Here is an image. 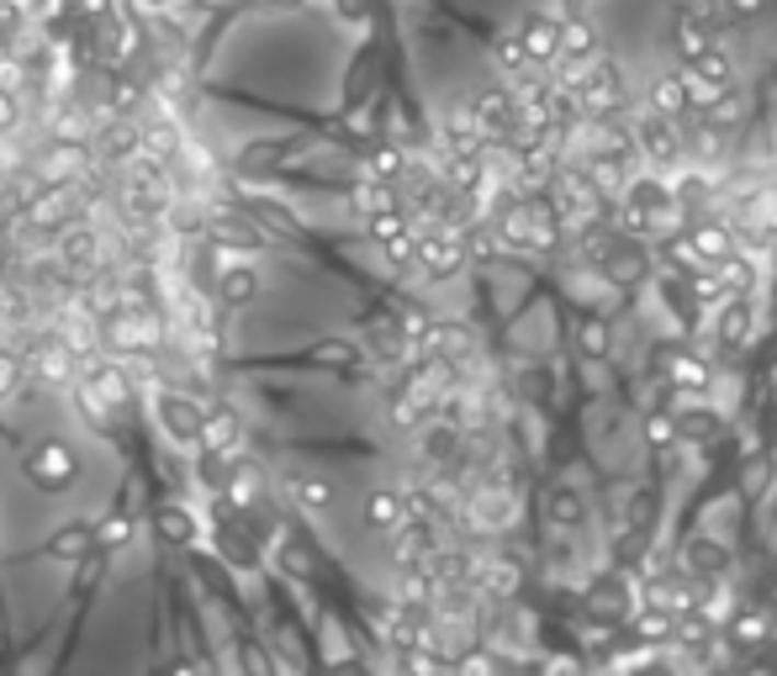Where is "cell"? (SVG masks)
Returning a JSON list of instances; mask_svg holds the SVG:
<instances>
[{"label":"cell","instance_id":"cell-14","mask_svg":"<svg viewBox=\"0 0 777 676\" xmlns=\"http://www.w3.org/2000/svg\"><path fill=\"white\" fill-rule=\"evenodd\" d=\"M576 350H582V359H593V365L614 359V323H608V318H582Z\"/></svg>","mask_w":777,"mask_h":676},{"label":"cell","instance_id":"cell-18","mask_svg":"<svg viewBox=\"0 0 777 676\" xmlns=\"http://www.w3.org/2000/svg\"><path fill=\"white\" fill-rule=\"evenodd\" d=\"M582 518H587L582 492H576V486H556V492H550V524H556V529H576Z\"/></svg>","mask_w":777,"mask_h":676},{"label":"cell","instance_id":"cell-19","mask_svg":"<svg viewBox=\"0 0 777 676\" xmlns=\"http://www.w3.org/2000/svg\"><path fill=\"white\" fill-rule=\"evenodd\" d=\"M471 518H477V524H492V529H503V524L513 518V497H509V492H477Z\"/></svg>","mask_w":777,"mask_h":676},{"label":"cell","instance_id":"cell-24","mask_svg":"<svg viewBox=\"0 0 777 676\" xmlns=\"http://www.w3.org/2000/svg\"><path fill=\"white\" fill-rule=\"evenodd\" d=\"M571 11H582V5H598V0H567Z\"/></svg>","mask_w":777,"mask_h":676},{"label":"cell","instance_id":"cell-22","mask_svg":"<svg viewBox=\"0 0 777 676\" xmlns=\"http://www.w3.org/2000/svg\"><path fill=\"white\" fill-rule=\"evenodd\" d=\"M767 481H773V460H751V466H746V492H751V497H762V492H767Z\"/></svg>","mask_w":777,"mask_h":676},{"label":"cell","instance_id":"cell-21","mask_svg":"<svg viewBox=\"0 0 777 676\" xmlns=\"http://www.w3.org/2000/svg\"><path fill=\"white\" fill-rule=\"evenodd\" d=\"M719 5H724V16H730V22H756L773 0H719Z\"/></svg>","mask_w":777,"mask_h":676},{"label":"cell","instance_id":"cell-15","mask_svg":"<svg viewBox=\"0 0 777 676\" xmlns=\"http://www.w3.org/2000/svg\"><path fill=\"white\" fill-rule=\"evenodd\" d=\"M640 439L651 455H672L677 449V423H672V408H651L640 417Z\"/></svg>","mask_w":777,"mask_h":676},{"label":"cell","instance_id":"cell-13","mask_svg":"<svg viewBox=\"0 0 777 676\" xmlns=\"http://www.w3.org/2000/svg\"><path fill=\"white\" fill-rule=\"evenodd\" d=\"M715 275H719V286H724V296H756V286H762V265L751 260V254H724L715 265Z\"/></svg>","mask_w":777,"mask_h":676},{"label":"cell","instance_id":"cell-23","mask_svg":"<svg viewBox=\"0 0 777 676\" xmlns=\"http://www.w3.org/2000/svg\"><path fill=\"white\" fill-rule=\"evenodd\" d=\"M122 534H127V518H112V524L101 529V539H122Z\"/></svg>","mask_w":777,"mask_h":676},{"label":"cell","instance_id":"cell-5","mask_svg":"<svg viewBox=\"0 0 777 676\" xmlns=\"http://www.w3.org/2000/svg\"><path fill=\"white\" fill-rule=\"evenodd\" d=\"M724 350H746L756 339V296H730L724 307H715V323H709Z\"/></svg>","mask_w":777,"mask_h":676},{"label":"cell","instance_id":"cell-26","mask_svg":"<svg viewBox=\"0 0 777 676\" xmlns=\"http://www.w3.org/2000/svg\"><path fill=\"white\" fill-rule=\"evenodd\" d=\"M773 90H777V64H773Z\"/></svg>","mask_w":777,"mask_h":676},{"label":"cell","instance_id":"cell-12","mask_svg":"<svg viewBox=\"0 0 777 676\" xmlns=\"http://www.w3.org/2000/svg\"><path fill=\"white\" fill-rule=\"evenodd\" d=\"M286 497L297 502V507H307V513H329L333 507V481L323 471H297V476H286Z\"/></svg>","mask_w":777,"mask_h":676},{"label":"cell","instance_id":"cell-27","mask_svg":"<svg viewBox=\"0 0 777 676\" xmlns=\"http://www.w3.org/2000/svg\"><path fill=\"white\" fill-rule=\"evenodd\" d=\"M144 5H164V0H144Z\"/></svg>","mask_w":777,"mask_h":676},{"label":"cell","instance_id":"cell-1","mask_svg":"<svg viewBox=\"0 0 777 676\" xmlns=\"http://www.w3.org/2000/svg\"><path fill=\"white\" fill-rule=\"evenodd\" d=\"M629 144H635V159H640L651 175H677V170H683V122L640 112V122L629 127Z\"/></svg>","mask_w":777,"mask_h":676},{"label":"cell","instance_id":"cell-25","mask_svg":"<svg viewBox=\"0 0 777 676\" xmlns=\"http://www.w3.org/2000/svg\"><path fill=\"white\" fill-rule=\"evenodd\" d=\"M175 676H202V672H196V666H180V672Z\"/></svg>","mask_w":777,"mask_h":676},{"label":"cell","instance_id":"cell-2","mask_svg":"<svg viewBox=\"0 0 777 676\" xmlns=\"http://www.w3.org/2000/svg\"><path fill=\"white\" fill-rule=\"evenodd\" d=\"M471 260V238L460 233V228H439V222H429L423 233H413V270H423L429 280H449V275H460Z\"/></svg>","mask_w":777,"mask_h":676},{"label":"cell","instance_id":"cell-4","mask_svg":"<svg viewBox=\"0 0 777 676\" xmlns=\"http://www.w3.org/2000/svg\"><path fill=\"white\" fill-rule=\"evenodd\" d=\"M27 476L37 481V486H48V492L75 486V481H80V455H75L69 444L48 439V444H37V449L27 455Z\"/></svg>","mask_w":777,"mask_h":676},{"label":"cell","instance_id":"cell-20","mask_svg":"<svg viewBox=\"0 0 777 676\" xmlns=\"http://www.w3.org/2000/svg\"><path fill=\"white\" fill-rule=\"evenodd\" d=\"M688 565H693V571H719V565H724V550H719L715 539H693V545H688Z\"/></svg>","mask_w":777,"mask_h":676},{"label":"cell","instance_id":"cell-10","mask_svg":"<svg viewBox=\"0 0 777 676\" xmlns=\"http://www.w3.org/2000/svg\"><path fill=\"white\" fill-rule=\"evenodd\" d=\"M365 524L376 534H397L408 524V497H402L397 486H376V492L365 497Z\"/></svg>","mask_w":777,"mask_h":676},{"label":"cell","instance_id":"cell-9","mask_svg":"<svg viewBox=\"0 0 777 676\" xmlns=\"http://www.w3.org/2000/svg\"><path fill=\"white\" fill-rule=\"evenodd\" d=\"M688 249L698 265H719L724 254H735V233L724 228V222H688Z\"/></svg>","mask_w":777,"mask_h":676},{"label":"cell","instance_id":"cell-11","mask_svg":"<svg viewBox=\"0 0 777 676\" xmlns=\"http://www.w3.org/2000/svg\"><path fill=\"white\" fill-rule=\"evenodd\" d=\"M666 381L677 386V391H688V397H709L715 365H709L704 354H672V359H666Z\"/></svg>","mask_w":777,"mask_h":676},{"label":"cell","instance_id":"cell-7","mask_svg":"<svg viewBox=\"0 0 777 676\" xmlns=\"http://www.w3.org/2000/svg\"><path fill=\"white\" fill-rule=\"evenodd\" d=\"M683 75L704 80V85H715L719 95H724V90H741V64H735V54H730L724 43H709L693 64H683Z\"/></svg>","mask_w":777,"mask_h":676},{"label":"cell","instance_id":"cell-17","mask_svg":"<svg viewBox=\"0 0 777 676\" xmlns=\"http://www.w3.org/2000/svg\"><path fill=\"white\" fill-rule=\"evenodd\" d=\"M402 170H408V148L387 144V148H376V153H370L365 180H376V185H397V180H402Z\"/></svg>","mask_w":777,"mask_h":676},{"label":"cell","instance_id":"cell-8","mask_svg":"<svg viewBox=\"0 0 777 676\" xmlns=\"http://www.w3.org/2000/svg\"><path fill=\"white\" fill-rule=\"evenodd\" d=\"M640 95H645V112H651V117H666V122H683V117H688L683 75H651Z\"/></svg>","mask_w":777,"mask_h":676},{"label":"cell","instance_id":"cell-6","mask_svg":"<svg viewBox=\"0 0 777 676\" xmlns=\"http://www.w3.org/2000/svg\"><path fill=\"white\" fill-rule=\"evenodd\" d=\"M672 423H677V444H693V449H704V444H715L724 434V412L715 402H704V397L672 408Z\"/></svg>","mask_w":777,"mask_h":676},{"label":"cell","instance_id":"cell-16","mask_svg":"<svg viewBox=\"0 0 777 676\" xmlns=\"http://www.w3.org/2000/svg\"><path fill=\"white\" fill-rule=\"evenodd\" d=\"M217 296H222L228 307H243V301L260 296V275H254L249 265H228L222 275H217Z\"/></svg>","mask_w":777,"mask_h":676},{"label":"cell","instance_id":"cell-3","mask_svg":"<svg viewBox=\"0 0 777 676\" xmlns=\"http://www.w3.org/2000/svg\"><path fill=\"white\" fill-rule=\"evenodd\" d=\"M509 32L524 43V54H529V64H535V69H550V64H556V54H561V22H556L550 11H524V16H518Z\"/></svg>","mask_w":777,"mask_h":676}]
</instances>
